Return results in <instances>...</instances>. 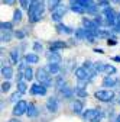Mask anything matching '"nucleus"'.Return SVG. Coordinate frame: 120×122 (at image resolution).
Returning <instances> with one entry per match:
<instances>
[{"label": "nucleus", "instance_id": "nucleus-23", "mask_svg": "<svg viewBox=\"0 0 120 122\" xmlns=\"http://www.w3.org/2000/svg\"><path fill=\"white\" fill-rule=\"evenodd\" d=\"M56 30L59 34H72V29L68 28L67 25H62V23H58L56 25Z\"/></svg>", "mask_w": 120, "mask_h": 122}, {"label": "nucleus", "instance_id": "nucleus-40", "mask_svg": "<svg viewBox=\"0 0 120 122\" xmlns=\"http://www.w3.org/2000/svg\"><path fill=\"white\" fill-rule=\"evenodd\" d=\"M16 38H19V39H23V38H25V34L22 32V30H18V32H16Z\"/></svg>", "mask_w": 120, "mask_h": 122}, {"label": "nucleus", "instance_id": "nucleus-33", "mask_svg": "<svg viewBox=\"0 0 120 122\" xmlns=\"http://www.w3.org/2000/svg\"><path fill=\"white\" fill-rule=\"evenodd\" d=\"M116 67H113V66H109V64H106V67H104V73L106 74H116Z\"/></svg>", "mask_w": 120, "mask_h": 122}, {"label": "nucleus", "instance_id": "nucleus-43", "mask_svg": "<svg viewBox=\"0 0 120 122\" xmlns=\"http://www.w3.org/2000/svg\"><path fill=\"white\" fill-rule=\"evenodd\" d=\"M94 51H96V52H100V54H103V52H104V51H103V50H101V48H96V50H94Z\"/></svg>", "mask_w": 120, "mask_h": 122}, {"label": "nucleus", "instance_id": "nucleus-15", "mask_svg": "<svg viewBox=\"0 0 120 122\" xmlns=\"http://www.w3.org/2000/svg\"><path fill=\"white\" fill-rule=\"evenodd\" d=\"M59 92H61V95H62L65 99H71L72 95H74V90L69 89V86H67V84H61V87H59Z\"/></svg>", "mask_w": 120, "mask_h": 122}, {"label": "nucleus", "instance_id": "nucleus-21", "mask_svg": "<svg viewBox=\"0 0 120 122\" xmlns=\"http://www.w3.org/2000/svg\"><path fill=\"white\" fill-rule=\"evenodd\" d=\"M45 68H46V70H48L52 76H56L59 71H61V68H59V64H51V63H49V64H48L46 67H45Z\"/></svg>", "mask_w": 120, "mask_h": 122}, {"label": "nucleus", "instance_id": "nucleus-11", "mask_svg": "<svg viewBox=\"0 0 120 122\" xmlns=\"http://www.w3.org/2000/svg\"><path fill=\"white\" fill-rule=\"evenodd\" d=\"M83 25H84V28L87 29V30H90V32H94L96 35H97V30L100 29V26H98V23L94 20H90V19H87V18H84L83 19Z\"/></svg>", "mask_w": 120, "mask_h": 122}, {"label": "nucleus", "instance_id": "nucleus-4", "mask_svg": "<svg viewBox=\"0 0 120 122\" xmlns=\"http://www.w3.org/2000/svg\"><path fill=\"white\" fill-rule=\"evenodd\" d=\"M96 99H98L100 102H111L114 97V93L111 90H97L94 93Z\"/></svg>", "mask_w": 120, "mask_h": 122}, {"label": "nucleus", "instance_id": "nucleus-31", "mask_svg": "<svg viewBox=\"0 0 120 122\" xmlns=\"http://www.w3.org/2000/svg\"><path fill=\"white\" fill-rule=\"evenodd\" d=\"M18 90L20 92V93L23 95V93H26V90H28V86H26V83L25 81H18Z\"/></svg>", "mask_w": 120, "mask_h": 122}, {"label": "nucleus", "instance_id": "nucleus-5", "mask_svg": "<svg viewBox=\"0 0 120 122\" xmlns=\"http://www.w3.org/2000/svg\"><path fill=\"white\" fill-rule=\"evenodd\" d=\"M65 13H67V7L61 3L59 6H56V7L51 12V19H52L54 22H59V20H61V18L64 16Z\"/></svg>", "mask_w": 120, "mask_h": 122}, {"label": "nucleus", "instance_id": "nucleus-38", "mask_svg": "<svg viewBox=\"0 0 120 122\" xmlns=\"http://www.w3.org/2000/svg\"><path fill=\"white\" fill-rule=\"evenodd\" d=\"M19 3L23 9H29V6H31V3H29V0H19Z\"/></svg>", "mask_w": 120, "mask_h": 122}, {"label": "nucleus", "instance_id": "nucleus-34", "mask_svg": "<svg viewBox=\"0 0 120 122\" xmlns=\"http://www.w3.org/2000/svg\"><path fill=\"white\" fill-rule=\"evenodd\" d=\"M0 26H2V30H10L12 29V23L10 22H2Z\"/></svg>", "mask_w": 120, "mask_h": 122}, {"label": "nucleus", "instance_id": "nucleus-17", "mask_svg": "<svg viewBox=\"0 0 120 122\" xmlns=\"http://www.w3.org/2000/svg\"><path fill=\"white\" fill-rule=\"evenodd\" d=\"M38 113H39V111H38V108L33 105V103H29L28 105V111H26V115L29 116V118H36L38 116Z\"/></svg>", "mask_w": 120, "mask_h": 122}, {"label": "nucleus", "instance_id": "nucleus-29", "mask_svg": "<svg viewBox=\"0 0 120 122\" xmlns=\"http://www.w3.org/2000/svg\"><path fill=\"white\" fill-rule=\"evenodd\" d=\"M12 39L10 30H2V42H9Z\"/></svg>", "mask_w": 120, "mask_h": 122}, {"label": "nucleus", "instance_id": "nucleus-8", "mask_svg": "<svg viewBox=\"0 0 120 122\" xmlns=\"http://www.w3.org/2000/svg\"><path fill=\"white\" fill-rule=\"evenodd\" d=\"M31 95L33 96H45L46 95V86L42 83H36L31 86Z\"/></svg>", "mask_w": 120, "mask_h": 122}, {"label": "nucleus", "instance_id": "nucleus-9", "mask_svg": "<svg viewBox=\"0 0 120 122\" xmlns=\"http://www.w3.org/2000/svg\"><path fill=\"white\" fill-rule=\"evenodd\" d=\"M119 84H120V80L114 74H107L103 80V86H106V87H117Z\"/></svg>", "mask_w": 120, "mask_h": 122}, {"label": "nucleus", "instance_id": "nucleus-39", "mask_svg": "<svg viewBox=\"0 0 120 122\" xmlns=\"http://www.w3.org/2000/svg\"><path fill=\"white\" fill-rule=\"evenodd\" d=\"M107 44H109V45H116V44H117V39H116L114 36H109Z\"/></svg>", "mask_w": 120, "mask_h": 122}, {"label": "nucleus", "instance_id": "nucleus-37", "mask_svg": "<svg viewBox=\"0 0 120 122\" xmlns=\"http://www.w3.org/2000/svg\"><path fill=\"white\" fill-rule=\"evenodd\" d=\"M42 50H43V47H42L41 42H35V44H33V51H35V52H39V51H42Z\"/></svg>", "mask_w": 120, "mask_h": 122}, {"label": "nucleus", "instance_id": "nucleus-3", "mask_svg": "<svg viewBox=\"0 0 120 122\" xmlns=\"http://www.w3.org/2000/svg\"><path fill=\"white\" fill-rule=\"evenodd\" d=\"M103 16H104V19H106V23H107V25L114 26V25H116V22H117V16H119V15H117L113 9L106 7V9L103 10Z\"/></svg>", "mask_w": 120, "mask_h": 122}, {"label": "nucleus", "instance_id": "nucleus-50", "mask_svg": "<svg viewBox=\"0 0 120 122\" xmlns=\"http://www.w3.org/2000/svg\"><path fill=\"white\" fill-rule=\"evenodd\" d=\"M119 103H120V100H119Z\"/></svg>", "mask_w": 120, "mask_h": 122}, {"label": "nucleus", "instance_id": "nucleus-30", "mask_svg": "<svg viewBox=\"0 0 120 122\" xmlns=\"http://www.w3.org/2000/svg\"><path fill=\"white\" fill-rule=\"evenodd\" d=\"M104 67H106V64H104V63H101V61H98V63H96V64H94V71L98 74V73L104 71Z\"/></svg>", "mask_w": 120, "mask_h": 122}, {"label": "nucleus", "instance_id": "nucleus-22", "mask_svg": "<svg viewBox=\"0 0 120 122\" xmlns=\"http://www.w3.org/2000/svg\"><path fill=\"white\" fill-rule=\"evenodd\" d=\"M49 47H51V50L58 51V50H61V48H65V47H67V44L62 42V41H54V42L49 44Z\"/></svg>", "mask_w": 120, "mask_h": 122}, {"label": "nucleus", "instance_id": "nucleus-13", "mask_svg": "<svg viewBox=\"0 0 120 122\" xmlns=\"http://www.w3.org/2000/svg\"><path fill=\"white\" fill-rule=\"evenodd\" d=\"M75 77L78 79V80H81V81H84V80H90L91 77H90V73H88V70L83 66V67H80V68H77L75 70Z\"/></svg>", "mask_w": 120, "mask_h": 122}, {"label": "nucleus", "instance_id": "nucleus-35", "mask_svg": "<svg viewBox=\"0 0 120 122\" xmlns=\"http://www.w3.org/2000/svg\"><path fill=\"white\" fill-rule=\"evenodd\" d=\"M10 86H12V84H10L9 81H5V83L2 84V92H3V93H7V92L10 90Z\"/></svg>", "mask_w": 120, "mask_h": 122}, {"label": "nucleus", "instance_id": "nucleus-27", "mask_svg": "<svg viewBox=\"0 0 120 122\" xmlns=\"http://www.w3.org/2000/svg\"><path fill=\"white\" fill-rule=\"evenodd\" d=\"M61 2H62V0H48V2H46V5H48V7L51 9V12L56 7V6H59V5H61Z\"/></svg>", "mask_w": 120, "mask_h": 122}, {"label": "nucleus", "instance_id": "nucleus-18", "mask_svg": "<svg viewBox=\"0 0 120 122\" xmlns=\"http://www.w3.org/2000/svg\"><path fill=\"white\" fill-rule=\"evenodd\" d=\"M83 109H84V103L81 100H75V102L72 103V112L74 113L80 115V113H83Z\"/></svg>", "mask_w": 120, "mask_h": 122}, {"label": "nucleus", "instance_id": "nucleus-28", "mask_svg": "<svg viewBox=\"0 0 120 122\" xmlns=\"http://www.w3.org/2000/svg\"><path fill=\"white\" fill-rule=\"evenodd\" d=\"M85 7H87V13H97L98 5H96V3L93 2V3H90V5H87Z\"/></svg>", "mask_w": 120, "mask_h": 122}, {"label": "nucleus", "instance_id": "nucleus-46", "mask_svg": "<svg viewBox=\"0 0 120 122\" xmlns=\"http://www.w3.org/2000/svg\"><path fill=\"white\" fill-rule=\"evenodd\" d=\"M9 122H19V121H18V119H10Z\"/></svg>", "mask_w": 120, "mask_h": 122}, {"label": "nucleus", "instance_id": "nucleus-2", "mask_svg": "<svg viewBox=\"0 0 120 122\" xmlns=\"http://www.w3.org/2000/svg\"><path fill=\"white\" fill-rule=\"evenodd\" d=\"M36 79H38L39 83L45 84L46 87L52 86V74H51L46 68H39V70L36 71Z\"/></svg>", "mask_w": 120, "mask_h": 122}, {"label": "nucleus", "instance_id": "nucleus-14", "mask_svg": "<svg viewBox=\"0 0 120 122\" xmlns=\"http://www.w3.org/2000/svg\"><path fill=\"white\" fill-rule=\"evenodd\" d=\"M71 10H72V12H75V13H80V15L87 13V7H85V5H83L81 2L71 3Z\"/></svg>", "mask_w": 120, "mask_h": 122}, {"label": "nucleus", "instance_id": "nucleus-7", "mask_svg": "<svg viewBox=\"0 0 120 122\" xmlns=\"http://www.w3.org/2000/svg\"><path fill=\"white\" fill-rule=\"evenodd\" d=\"M26 111H28V103L25 100H19V102L14 103V108H13V115L14 116H22V115L26 113Z\"/></svg>", "mask_w": 120, "mask_h": 122}, {"label": "nucleus", "instance_id": "nucleus-19", "mask_svg": "<svg viewBox=\"0 0 120 122\" xmlns=\"http://www.w3.org/2000/svg\"><path fill=\"white\" fill-rule=\"evenodd\" d=\"M25 61H28L29 64H36V63H39V57L36 52H31V54L25 55Z\"/></svg>", "mask_w": 120, "mask_h": 122}, {"label": "nucleus", "instance_id": "nucleus-48", "mask_svg": "<svg viewBox=\"0 0 120 122\" xmlns=\"http://www.w3.org/2000/svg\"><path fill=\"white\" fill-rule=\"evenodd\" d=\"M71 3H75V2H80V0H69Z\"/></svg>", "mask_w": 120, "mask_h": 122}, {"label": "nucleus", "instance_id": "nucleus-44", "mask_svg": "<svg viewBox=\"0 0 120 122\" xmlns=\"http://www.w3.org/2000/svg\"><path fill=\"white\" fill-rule=\"evenodd\" d=\"M113 60H114V61H120V55H117V57H114Z\"/></svg>", "mask_w": 120, "mask_h": 122}, {"label": "nucleus", "instance_id": "nucleus-10", "mask_svg": "<svg viewBox=\"0 0 120 122\" xmlns=\"http://www.w3.org/2000/svg\"><path fill=\"white\" fill-rule=\"evenodd\" d=\"M46 58H48V63H51V64H61L62 63V57L55 50H51L49 52H46Z\"/></svg>", "mask_w": 120, "mask_h": 122}, {"label": "nucleus", "instance_id": "nucleus-41", "mask_svg": "<svg viewBox=\"0 0 120 122\" xmlns=\"http://www.w3.org/2000/svg\"><path fill=\"white\" fill-rule=\"evenodd\" d=\"M14 2H16V0H3V3H5V5H7V6L14 5Z\"/></svg>", "mask_w": 120, "mask_h": 122}, {"label": "nucleus", "instance_id": "nucleus-42", "mask_svg": "<svg viewBox=\"0 0 120 122\" xmlns=\"http://www.w3.org/2000/svg\"><path fill=\"white\" fill-rule=\"evenodd\" d=\"M80 2H81L83 5H85V6H87V5H90V3H93V0H80Z\"/></svg>", "mask_w": 120, "mask_h": 122}, {"label": "nucleus", "instance_id": "nucleus-49", "mask_svg": "<svg viewBox=\"0 0 120 122\" xmlns=\"http://www.w3.org/2000/svg\"><path fill=\"white\" fill-rule=\"evenodd\" d=\"M31 2H33V0H31Z\"/></svg>", "mask_w": 120, "mask_h": 122}, {"label": "nucleus", "instance_id": "nucleus-32", "mask_svg": "<svg viewBox=\"0 0 120 122\" xmlns=\"http://www.w3.org/2000/svg\"><path fill=\"white\" fill-rule=\"evenodd\" d=\"M13 20L18 22V23L22 20V10H19V9L14 10V13H13Z\"/></svg>", "mask_w": 120, "mask_h": 122}, {"label": "nucleus", "instance_id": "nucleus-1", "mask_svg": "<svg viewBox=\"0 0 120 122\" xmlns=\"http://www.w3.org/2000/svg\"><path fill=\"white\" fill-rule=\"evenodd\" d=\"M45 12V2L43 0H33L31 2V6L28 9V18L31 23H36L42 19Z\"/></svg>", "mask_w": 120, "mask_h": 122}, {"label": "nucleus", "instance_id": "nucleus-24", "mask_svg": "<svg viewBox=\"0 0 120 122\" xmlns=\"http://www.w3.org/2000/svg\"><path fill=\"white\" fill-rule=\"evenodd\" d=\"M74 93H75L78 97H88L87 90H85V89H83V86H78V87H75V90H74Z\"/></svg>", "mask_w": 120, "mask_h": 122}, {"label": "nucleus", "instance_id": "nucleus-12", "mask_svg": "<svg viewBox=\"0 0 120 122\" xmlns=\"http://www.w3.org/2000/svg\"><path fill=\"white\" fill-rule=\"evenodd\" d=\"M46 109H48L51 113L58 112V109H59V103H58V99H56V97L51 96V97L46 100Z\"/></svg>", "mask_w": 120, "mask_h": 122}, {"label": "nucleus", "instance_id": "nucleus-25", "mask_svg": "<svg viewBox=\"0 0 120 122\" xmlns=\"http://www.w3.org/2000/svg\"><path fill=\"white\" fill-rule=\"evenodd\" d=\"M23 74H25V80H26V81H31V80L33 79V70H32L31 67H29V66L25 68Z\"/></svg>", "mask_w": 120, "mask_h": 122}, {"label": "nucleus", "instance_id": "nucleus-36", "mask_svg": "<svg viewBox=\"0 0 120 122\" xmlns=\"http://www.w3.org/2000/svg\"><path fill=\"white\" fill-rule=\"evenodd\" d=\"M20 95H22V93H20L19 90L16 92V93H13V95H12V102H14V103L19 102V100H20V99H19V97H20Z\"/></svg>", "mask_w": 120, "mask_h": 122}, {"label": "nucleus", "instance_id": "nucleus-6", "mask_svg": "<svg viewBox=\"0 0 120 122\" xmlns=\"http://www.w3.org/2000/svg\"><path fill=\"white\" fill-rule=\"evenodd\" d=\"M100 118V111L98 109H87L83 113V119L85 122H96Z\"/></svg>", "mask_w": 120, "mask_h": 122}, {"label": "nucleus", "instance_id": "nucleus-45", "mask_svg": "<svg viewBox=\"0 0 120 122\" xmlns=\"http://www.w3.org/2000/svg\"><path fill=\"white\" fill-rule=\"evenodd\" d=\"M111 2H114V3H117V5H120V0H111Z\"/></svg>", "mask_w": 120, "mask_h": 122}, {"label": "nucleus", "instance_id": "nucleus-26", "mask_svg": "<svg viewBox=\"0 0 120 122\" xmlns=\"http://www.w3.org/2000/svg\"><path fill=\"white\" fill-rule=\"evenodd\" d=\"M19 57H20V54H19V50H18V48H14V50H12V51H10V58H12L13 63H16V64H18Z\"/></svg>", "mask_w": 120, "mask_h": 122}, {"label": "nucleus", "instance_id": "nucleus-16", "mask_svg": "<svg viewBox=\"0 0 120 122\" xmlns=\"http://www.w3.org/2000/svg\"><path fill=\"white\" fill-rule=\"evenodd\" d=\"M2 76H3V79L5 80H10L13 77V68L10 66H3L2 68Z\"/></svg>", "mask_w": 120, "mask_h": 122}, {"label": "nucleus", "instance_id": "nucleus-20", "mask_svg": "<svg viewBox=\"0 0 120 122\" xmlns=\"http://www.w3.org/2000/svg\"><path fill=\"white\" fill-rule=\"evenodd\" d=\"M87 35H88V30L85 28H80L75 30V38L77 39H87Z\"/></svg>", "mask_w": 120, "mask_h": 122}, {"label": "nucleus", "instance_id": "nucleus-47", "mask_svg": "<svg viewBox=\"0 0 120 122\" xmlns=\"http://www.w3.org/2000/svg\"><path fill=\"white\" fill-rule=\"evenodd\" d=\"M114 122H120V115H119V116H117V119H116V121H114Z\"/></svg>", "mask_w": 120, "mask_h": 122}]
</instances>
